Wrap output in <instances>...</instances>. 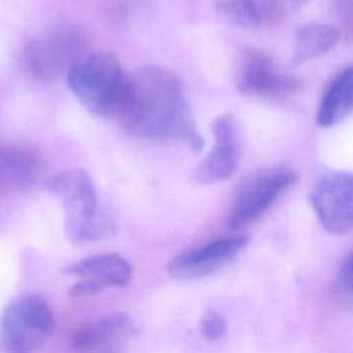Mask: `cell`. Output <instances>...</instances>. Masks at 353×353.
<instances>
[{"mask_svg": "<svg viewBox=\"0 0 353 353\" xmlns=\"http://www.w3.org/2000/svg\"><path fill=\"white\" fill-rule=\"evenodd\" d=\"M138 335L134 320L114 313L84 323L70 334V347L77 352H117Z\"/></svg>", "mask_w": 353, "mask_h": 353, "instance_id": "7c38bea8", "label": "cell"}, {"mask_svg": "<svg viewBox=\"0 0 353 353\" xmlns=\"http://www.w3.org/2000/svg\"><path fill=\"white\" fill-rule=\"evenodd\" d=\"M66 81L79 102L99 117L116 116L124 94L127 73L110 52H95L79 59L68 72Z\"/></svg>", "mask_w": 353, "mask_h": 353, "instance_id": "3957f363", "label": "cell"}, {"mask_svg": "<svg viewBox=\"0 0 353 353\" xmlns=\"http://www.w3.org/2000/svg\"><path fill=\"white\" fill-rule=\"evenodd\" d=\"M336 294L347 301L353 302V251L341 263L335 277Z\"/></svg>", "mask_w": 353, "mask_h": 353, "instance_id": "e0dca14e", "label": "cell"}, {"mask_svg": "<svg viewBox=\"0 0 353 353\" xmlns=\"http://www.w3.org/2000/svg\"><path fill=\"white\" fill-rule=\"evenodd\" d=\"M114 119L131 137L179 141L200 152V135L178 76L161 66H142L127 74Z\"/></svg>", "mask_w": 353, "mask_h": 353, "instance_id": "6da1fadb", "label": "cell"}, {"mask_svg": "<svg viewBox=\"0 0 353 353\" xmlns=\"http://www.w3.org/2000/svg\"><path fill=\"white\" fill-rule=\"evenodd\" d=\"M62 272L77 277V283L69 290L73 296H85L105 288L123 287L131 277L128 261L117 254L88 256L65 266Z\"/></svg>", "mask_w": 353, "mask_h": 353, "instance_id": "8fae6325", "label": "cell"}, {"mask_svg": "<svg viewBox=\"0 0 353 353\" xmlns=\"http://www.w3.org/2000/svg\"><path fill=\"white\" fill-rule=\"evenodd\" d=\"M236 87L244 95L277 101L298 92L301 83L268 55L251 50L239 62Z\"/></svg>", "mask_w": 353, "mask_h": 353, "instance_id": "52a82bcc", "label": "cell"}, {"mask_svg": "<svg viewBox=\"0 0 353 353\" xmlns=\"http://www.w3.org/2000/svg\"><path fill=\"white\" fill-rule=\"evenodd\" d=\"M79 39L72 30L58 29L34 39L25 50L23 63L32 77L51 81L68 74L79 61Z\"/></svg>", "mask_w": 353, "mask_h": 353, "instance_id": "ba28073f", "label": "cell"}, {"mask_svg": "<svg viewBox=\"0 0 353 353\" xmlns=\"http://www.w3.org/2000/svg\"><path fill=\"white\" fill-rule=\"evenodd\" d=\"M214 145L193 172L196 182L214 185L230 178L240 161V130L232 113H223L212 121Z\"/></svg>", "mask_w": 353, "mask_h": 353, "instance_id": "9c48e42d", "label": "cell"}, {"mask_svg": "<svg viewBox=\"0 0 353 353\" xmlns=\"http://www.w3.org/2000/svg\"><path fill=\"white\" fill-rule=\"evenodd\" d=\"M353 113V65L339 72L325 88L316 114L320 127H332Z\"/></svg>", "mask_w": 353, "mask_h": 353, "instance_id": "5bb4252c", "label": "cell"}, {"mask_svg": "<svg viewBox=\"0 0 353 353\" xmlns=\"http://www.w3.org/2000/svg\"><path fill=\"white\" fill-rule=\"evenodd\" d=\"M40 172L39 157L19 146L0 143V194H14L29 188Z\"/></svg>", "mask_w": 353, "mask_h": 353, "instance_id": "4fadbf2b", "label": "cell"}, {"mask_svg": "<svg viewBox=\"0 0 353 353\" xmlns=\"http://www.w3.org/2000/svg\"><path fill=\"white\" fill-rule=\"evenodd\" d=\"M54 327V314L46 299L23 294L10 301L0 314V343L10 352H32L51 336Z\"/></svg>", "mask_w": 353, "mask_h": 353, "instance_id": "277c9868", "label": "cell"}, {"mask_svg": "<svg viewBox=\"0 0 353 353\" xmlns=\"http://www.w3.org/2000/svg\"><path fill=\"white\" fill-rule=\"evenodd\" d=\"M339 39L341 32L328 23L309 22L301 25L295 30V44L290 65L296 68L328 52L336 46Z\"/></svg>", "mask_w": 353, "mask_h": 353, "instance_id": "9a60e30c", "label": "cell"}, {"mask_svg": "<svg viewBox=\"0 0 353 353\" xmlns=\"http://www.w3.org/2000/svg\"><path fill=\"white\" fill-rule=\"evenodd\" d=\"M245 234L214 240L174 258L168 265V273L176 280H197L207 277L233 261L248 244Z\"/></svg>", "mask_w": 353, "mask_h": 353, "instance_id": "30bf717a", "label": "cell"}, {"mask_svg": "<svg viewBox=\"0 0 353 353\" xmlns=\"http://www.w3.org/2000/svg\"><path fill=\"white\" fill-rule=\"evenodd\" d=\"M307 1H310V0H288L290 6H291L294 10H299V8L303 7Z\"/></svg>", "mask_w": 353, "mask_h": 353, "instance_id": "ffe728a7", "label": "cell"}, {"mask_svg": "<svg viewBox=\"0 0 353 353\" xmlns=\"http://www.w3.org/2000/svg\"><path fill=\"white\" fill-rule=\"evenodd\" d=\"M310 204L328 233L345 234L353 230V172L327 171L313 188Z\"/></svg>", "mask_w": 353, "mask_h": 353, "instance_id": "8992f818", "label": "cell"}, {"mask_svg": "<svg viewBox=\"0 0 353 353\" xmlns=\"http://www.w3.org/2000/svg\"><path fill=\"white\" fill-rule=\"evenodd\" d=\"M214 8L225 21L243 29H258L263 25L255 0H216Z\"/></svg>", "mask_w": 353, "mask_h": 353, "instance_id": "2e32d148", "label": "cell"}, {"mask_svg": "<svg viewBox=\"0 0 353 353\" xmlns=\"http://www.w3.org/2000/svg\"><path fill=\"white\" fill-rule=\"evenodd\" d=\"M226 320L216 310L208 309L200 320V332L207 341L219 339L226 331Z\"/></svg>", "mask_w": 353, "mask_h": 353, "instance_id": "ac0fdd59", "label": "cell"}, {"mask_svg": "<svg viewBox=\"0 0 353 353\" xmlns=\"http://www.w3.org/2000/svg\"><path fill=\"white\" fill-rule=\"evenodd\" d=\"M298 178V172L285 164L270 165L248 176L236 193L228 226L237 230L258 221L296 183Z\"/></svg>", "mask_w": 353, "mask_h": 353, "instance_id": "5b68a950", "label": "cell"}, {"mask_svg": "<svg viewBox=\"0 0 353 353\" xmlns=\"http://www.w3.org/2000/svg\"><path fill=\"white\" fill-rule=\"evenodd\" d=\"M341 8V15L343 18V25L345 29L353 34V0H343L339 4Z\"/></svg>", "mask_w": 353, "mask_h": 353, "instance_id": "d6986e66", "label": "cell"}, {"mask_svg": "<svg viewBox=\"0 0 353 353\" xmlns=\"http://www.w3.org/2000/svg\"><path fill=\"white\" fill-rule=\"evenodd\" d=\"M47 188L63 205L65 233L72 243H94L113 233L114 218L101 205L88 172L81 168L61 171L50 179Z\"/></svg>", "mask_w": 353, "mask_h": 353, "instance_id": "7a4b0ae2", "label": "cell"}]
</instances>
